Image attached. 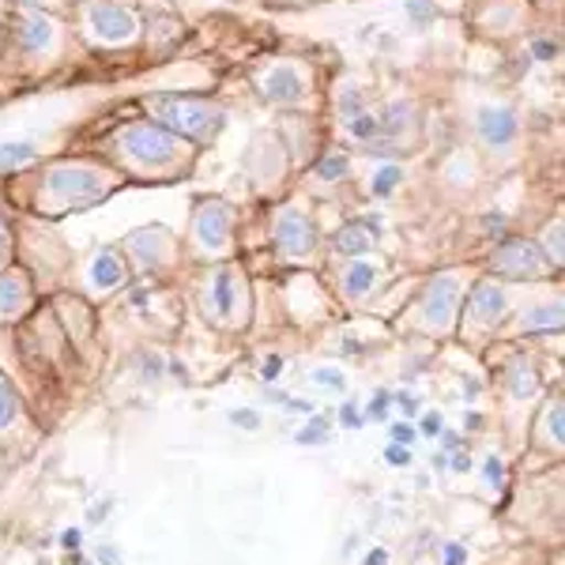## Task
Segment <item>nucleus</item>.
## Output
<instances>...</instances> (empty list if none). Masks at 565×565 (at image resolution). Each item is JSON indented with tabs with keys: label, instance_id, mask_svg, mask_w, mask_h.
Listing matches in <instances>:
<instances>
[{
	"label": "nucleus",
	"instance_id": "f257e3e1",
	"mask_svg": "<svg viewBox=\"0 0 565 565\" xmlns=\"http://www.w3.org/2000/svg\"><path fill=\"white\" fill-rule=\"evenodd\" d=\"M276 34V23L257 12L212 8L200 31L181 50L154 61H109L79 53L76 61L15 95L0 98V181L72 151L162 90H196L212 95L231 84L234 72L253 50Z\"/></svg>",
	"mask_w": 565,
	"mask_h": 565
},
{
	"label": "nucleus",
	"instance_id": "f03ea898",
	"mask_svg": "<svg viewBox=\"0 0 565 565\" xmlns=\"http://www.w3.org/2000/svg\"><path fill=\"white\" fill-rule=\"evenodd\" d=\"M340 53L328 42L276 26L260 50H253L226 84L234 106H260L268 114H324V90Z\"/></svg>",
	"mask_w": 565,
	"mask_h": 565
},
{
	"label": "nucleus",
	"instance_id": "7ed1b4c3",
	"mask_svg": "<svg viewBox=\"0 0 565 565\" xmlns=\"http://www.w3.org/2000/svg\"><path fill=\"white\" fill-rule=\"evenodd\" d=\"M441 109L449 129L479 154L482 167L516 162L527 136L540 125L521 98V90L505 84L490 65H479L471 57L445 79Z\"/></svg>",
	"mask_w": 565,
	"mask_h": 565
},
{
	"label": "nucleus",
	"instance_id": "20e7f679",
	"mask_svg": "<svg viewBox=\"0 0 565 565\" xmlns=\"http://www.w3.org/2000/svg\"><path fill=\"white\" fill-rule=\"evenodd\" d=\"M65 20L90 57L154 61L193 39L204 12H181L162 0H68Z\"/></svg>",
	"mask_w": 565,
	"mask_h": 565
},
{
	"label": "nucleus",
	"instance_id": "39448f33",
	"mask_svg": "<svg viewBox=\"0 0 565 565\" xmlns=\"http://www.w3.org/2000/svg\"><path fill=\"white\" fill-rule=\"evenodd\" d=\"M129 181L117 174L114 167H106L98 154L61 151L0 181V189H4L0 200L12 207H23L31 215L61 218L68 212H87V207L106 204Z\"/></svg>",
	"mask_w": 565,
	"mask_h": 565
},
{
	"label": "nucleus",
	"instance_id": "423d86ee",
	"mask_svg": "<svg viewBox=\"0 0 565 565\" xmlns=\"http://www.w3.org/2000/svg\"><path fill=\"white\" fill-rule=\"evenodd\" d=\"M72 151H87L98 154L106 167H114L125 181H140V185H167V181H185L193 178L200 148H193L189 140H181L170 129L154 125L140 106L121 114L117 121L103 125L95 136H87L79 148Z\"/></svg>",
	"mask_w": 565,
	"mask_h": 565
},
{
	"label": "nucleus",
	"instance_id": "0eeeda50",
	"mask_svg": "<svg viewBox=\"0 0 565 565\" xmlns=\"http://www.w3.org/2000/svg\"><path fill=\"white\" fill-rule=\"evenodd\" d=\"M79 53L84 50L65 15L8 8L0 23V98L57 76Z\"/></svg>",
	"mask_w": 565,
	"mask_h": 565
},
{
	"label": "nucleus",
	"instance_id": "6e6552de",
	"mask_svg": "<svg viewBox=\"0 0 565 565\" xmlns=\"http://www.w3.org/2000/svg\"><path fill=\"white\" fill-rule=\"evenodd\" d=\"M143 114L154 125L170 129L181 140H189L200 151H212L218 136L226 132L234 117V98L226 95V84L212 90V95H196V90H162V95H148L140 103Z\"/></svg>",
	"mask_w": 565,
	"mask_h": 565
},
{
	"label": "nucleus",
	"instance_id": "1a4fd4ad",
	"mask_svg": "<svg viewBox=\"0 0 565 565\" xmlns=\"http://www.w3.org/2000/svg\"><path fill=\"white\" fill-rule=\"evenodd\" d=\"M546 20H565V15H543L532 0H463L460 34L471 53L498 57Z\"/></svg>",
	"mask_w": 565,
	"mask_h": 565
},
{
	"label": "nucleus",
	"instance_id": "9d476101",
	"mask_svg": "<svg viewBox=\"0 0 565 565\" xmlns=\"http://www.w3.org/2000/svg\"><path fill=\"white\" fill-rule=\"evenodd\" d=\"M238 238V207L223 196H200L189 215V253L207 264L231 257Z\"/></svg>",
	"mask_w": 565,
	"mask_h": 565
},
{
	"label": "nucleus",
	"instance_id": "9b49d317",
	"mask_svg": "<svg viewBox=\"0 0 565 565\" xmlns=\"http://www.w3.org/2000/svg\"><path fill=\"white\" fill-rule=\"evenodd\" d=\"M268 234L282 264H309V257H317L324 245V234L317 226L309 200H282V204H276Z\"/></svg>",
	"mask_w": 565,
	"mask_h": 565
},
{
	"label": "nucleus",
	"instance_id": "f8f14e48",
	"mask_svg": "<svg viewBox=\"0 0 565 565\" xmlns=\"http://www.w3.org/2000/svg\"><path fill=\"white\" fill-rule=\"evenodd\" d=\"M490 276L494 279H521V282H535V279H551L558 271L551 268V260L540 253L535 238H524V234H509L498 245H490Z\"/></svg>",
	"mask_w": 565,
	"mask_h": 565
},
{
	"label": "nucleus",
	"instance_id": "ddd939ff",
	"mask_svg": "<svg viewBox=\"0 0 565 565\" xmlns=\"http://www.w3.org/2000/svg\"><path fill=\"white\" fill-rule=\"evenodd\" d=\"M460 298H463V282L457 271H437L423 287V295H418V317L426 321V328H449L457 321Z\"/></svg>",
	"mask_w": 565,
	"mask_h": 565
},
{
	"label": "nucleus",
	"instance_id": "4468645a",
	"mask_svg": "<svg viewBox=\"0 0 565 565\" xmlns=\"http://www.w3.org/2000/svg\"><path fill=\"white\" fill-rule=\"evenodd\" d=\"M121 253L129 260V268L159 271L178 257V242L167 226H143V231H136L121 242Z\"/></svg>",
	"mask_w": 565,
	"mask_h": 565
},
{
	"label": "nucleus",
	"instance_id": "2eb2a0df",
	"mask_svg": "<svg viewBox=\"0 0 565 565\" xmlns=\"http://www.w3.org/2000/svg\"><path fill=\"white\" fill-rule=\"evenodd\" d=\"M324 245L335 260L370 257V253L381 249V218L377 215H348L332 234H328Z\"/></svg>",
	"mask_w": 565,
	"mask_h": 565
},
{
	"label": "nucleus",
	"instance_id": "dca6fc26",
	"mask_svg": "<svg viewBox=\"0 0 565 565\" xmlns=\"http://www.w3.org/2000/svg\"><path fill=\"white\" fill-rule=\"evenodd\" d=\"M245 302V287H242V276L234 264L218 260L207 268V279H204V306L215 321H234L238 309Z\"/></svg>",
	"mask_w": 565,
	"mask_h": 565
},
{
	"label": "nucleus",
	"instance_id": "f3484780",
	"mask_svg": "<svg viewBox=\"0 0 565 565\" xmlns=\"http://www.w3.org/2000/svg\"><path fill=\"white\" fill-rule=\"evenodd\" d=\"M306 185H321V189H335V185H351L359 178V154L348 151L343 143L328 140L317 159L306 167Z\"/></svg>",
	"mask_w": 565,
	"mask_h": 565
},
{
	"label": "nucleus",
	"instance_id": "a211bd4d",
	"mask_svg": "<svg viewBox=\"0 0 565 565\" xmlns=\"http://www.w3.org/2000/svg\"><path fill=\"white\" fill-rule=\"evenodd\" d=\"M335 264H340V268H335L340 290L348 298H366L388 279V260L381 257V253H370V257H343Z\"/></svg>",
	"mask_w": 565,
	"mask_h": 565
},
{
	"label": "nucleus",
	"instance_id": "6ab92c4d",
	"mask_svg": "<svg viewBox=\"0 0 565 565\" xmlns=\"http://www.w3.org/2000/svg\"><path fill=\"white\" fill-rule=\"evenodd\" d=\"M132 268L129 260H125L121 245H98L95 253H90L87 260V290L90 295H114V290H121L125 282H129Z\"/></svg>",
	"mask_w": 565,
	"mask_h": 565
},
{
	"label": "nucleus",
	"instance_id": "aec40b11",
	"mask_svg": "<svg viewBox=\"0 0 565 565\" xmlns=\"http://www.w3.org/2000/svg\"><path fill=\"white\" fill-rule=\"evenodd\" d=\"M509 313V290L494 276H482L468 295V321L479 328H494Z\"/></svg>",
	"mask_w": 565,
	"mask_h": 565
},
{
	"label": "nucleus",
	"instance_id": "412c9836",
	"mask_svg": "<svg viewBox=\"0 0 565 565\" xmlns=\"http://www.w3.org/2000/svg\"><path fill=\"white\" fill-rule=\"evenodd\" d=\"M31 306V276L15 264L0 271V317H15Z\"/></svg>",
	"mask_w": 565,
	"mask_h": 565
},
{
	"label": "nucleus",
	"instance_id": "4be33fe9",
	"mask_svg": "<svg viewBox=\"0 0 565 565\" xmlns=\"http://www.w3.org/2000/svg\"><path fill=\"white\" fill-rule=\"evenodd\" d=\"M562 231H565V215H562V207H554V218H546L540 238H535V245H540V253H543L546 260H551L554 271H562V260H565Z\"/></svg>",
	"mask_w": 565,
	"mask_h": 565
},
{
	"label": "nucleus",
	"instance_id": "5701e85b",
	"mask_svg": "<svg viewBox=\"0 0 565 565\" xmlns=\"http://www.w3.org/2000/svg\"><path fill=\"white\" fill-rule=\"evenodd\" d=\"M521 328L524 332H546V328H562V298H554V302H543L535 309H527L521 313Z\"/></svg>",
	"mask_w": 565,
	"mask_h": 565
},
{
	"label": "nucleus",
	"instance_id": "b1692460",
	"mask_svg": "<svg viewBox=\"0 0 565 565\" xmlns=\"http://www.w3.org/2000/svg\"><path fill=\"white\" fill-rule=\"evenodd\" d=\"M324 0H249V8L257 15H268V20H279V15H295L306 12V8H317Z\"/></svg>",
	"mask_w": 565,
	"mask_h": 565
},
{
	"label": "nucleus",
	"instance_id": "393cba45",
	"mask_svg": "<svg viewBox=\"0 0 565 565\" xmlns=\"http://www.w3.org/2000/svg\"><path fill=\"white\" fill-rule=\"evenodd\" d=\"M12 257H15V231H12V223H8L4 200H0V271L12 264Z\"/></svg>",
	"mask_w": 565,
	"mask_h": 565
},
{
	"label": "nucleus",
	"instance_id": "a878e982",
	"mask_svg": "<svg viewBox=\"0 0 565 565\" xmlns=\"http://www.w3.org/2000/svg\"><path fill=\"white\" fill-rule=\"evenodd\" d=\"M15 415H20V404H15L12 388H8L4 381H0V430H4V426H12Z\"/></svg>",
	"mask_w": 565,
	"mask_h": 565
},
{
	"label": "nucleus",
	"instance_id": "bb28decb",
	"mask_svg": "<svg viewBox=\"0 0 565 565\" xmlns=\"http://www.w3.org/2000/svg\"><path fill=\"white\" fill-rule=\"evenodd\" d=\"M12 8H34V12H53V15H65L68 12V0H8Z\"/></svg>",
	"mask_w": 565,
	"mask_h": 565
},
{
	"label": "nucleus",
	"instance_id": "cd10ccee",
	"mask_svg": "<svg viewBox=\"0 0 565 565\" xmlns=\"http://www.w3.org/2000/svg\"><path fill=\"white\" fill-rule=\"evenodd\" d=\"M324 437H328V423L324 418H317L313 426H306V430L298 434V445H317V441H324Z\"/></svg>",
	"mask_w": 565,
	"mask_h": 565
},
{
	"label": "nucleus",
	"instance_id": "c85d7f7f",
	"mask_svg": "<svg viewBox=\"0 0 565 565\" xmlns=\"http://www.w3.org/2000/svg\"><path fill=\"white\" fill-rule=\"evenodd\" d=\"M313 381L321 388H343V373H335V370H317Z\"/></svg>",
	"mask_w": 565,
	"mask_h": 565
},
{
	"label": "nucleus",
	"instance_id": "c756f323",
	"mask_svg": "<svg viewBox=\"0 0 565 565\" xmlns=\"http://www.w3.org/2000/svg\"><path fill=\"white\" fill-rule=\"evenodd\" d=\"M162 4H170V8H181L185 12L189 4H196V0H162ZM218 8H238V4H249V0H215Z\"/></svg>",
	"mask_w": 565,
	"mask_h": 565
},
{
	"label": "nucleus",
	"instance_id": "7c9ffc66",
	"mask_svg": "<svg viewBox=\"0 0 565 565\" xmlns=\"http://www.w3.org/2000/svg\"><path fill=\"white\" fill-rule=\"evenodd\" d=\"M543 15H565V0H532Z\"/></svg>",
	"mask_w": 565,
	"mask_h": 565
},
{
	"label": "nucleus",
	"instance_id": "2f4dec72",
	"mask_svg": "<svg viewBox=\"0 0 565 565\" xmlns=\"http://www.w3.org/2000/svg\"><path fill=\"white\" fill-rule=\"evenodd\" d=\"M234 423H238V426H249V430H257V426H260V415H253V412H234Z\"/></svg>",
	"mask_w": 565,
	"mask_h": 565
},
{
	"label": "nucleus",
	"instance_id": "473e14b6",
	"mask_svg": "<svg viewBox=\"0 0 565 565\" xmlns=\"http://www.w3.org/2000/svg\"><path fill=\"white\" fill-rule=\"evenodd\" d=\"M463 558H468V554H463V546H457V543L445 551V565H463Z\"/></svg>",
	"mask_w": 565,
	"mask_h": 565
},
{
	"label": "nucleus",
	"instance_id": "72a5a7b5",
	"mask_svg": "<svg viewBox=\"0 0 565 565\" xmlns=\"http://www.w3.org/2000/svg\"><path fill=\"white\" fill-rule=\"evenodd\" d=\"M423 430H426V434H437V430H441V415H437V412L426 415V418H423Z\"/></svg>",
	"mask_w": 565,
	"mask_h": 565
},
{
	"label": "nucleus",
	"instance_id": "f704fd0d",
	"mask_svg": "<svg viewBox=\"0 0 565 565\" xmlns=\"http://www.w3.org/2000/svg\"><path fill=\"white\" fill-rule=\"evenodd\" d=\"M487 482H501V460H487Z\"/></svg>",
	"mask_w": 565,
	"mask_h": 565
},
{
	"label": "nucleus",
	"instance_id": "c9c22d12",
	"mask_svg": "<svg viewBox=\"0 0 565 565\" xmlns=\"http://www.w3.org/2000/svg\"><path fill=\"white\" fill-rule=\"evenodd\" d=\"M388 562V551H370L366 554V565H385Z\"/></svg>",
	"mask_w": 565,
	"mask_h": 565
},
{
	"label": "nucleus",
	"instance_id": "e433bc0d",
	"mask_svg": "<svg viewBox=\"0 0 565 565\" xmlns=\"http://www.w3.org/2000/svg\"><path fill=\"white\" fill-rule=\"evenodd\" d=\"M392 434H396V441H412V437H415V430H412V426H396V430H392Z\"/></svg>",
	"mask_w": 565,
	"mask_h": 565
},
{
	"label": "nucleus",
	"instance_id": "4c0bfd02",
	"mask_svg": "<svg viewBox=\"0 0 565 565\" xmlns=\"http://www.w3.org/2000/svg\"><path fill=\"white\" fill-rule=\"evenodd\" d=\"M343 423H348V426H359L362 418H359V412H354V407H343Z\"/></svg>",
	"mask_w": 565,
	"mask_h": 565
},
{
	"label": "nucleus",
	"instance_id": "58836bf2",
	"mask_svg": "<svg viewBox=\"0 0 565 565\" xmlns=\"http://www.w3.org/2000/svg\"><path fill=\"white\" fill-rule=\"evenodd\" d=\"M279 370H282V359H271L268 366H264V377H276Z\"/></svg>",
	"mask_w": 565,
	"mask_h": 565
},
{
	"label": "nucleus",
	"instance_id": "ea45409f",
	"mask_svg": "<svg viewBox=\"0 0 565 565\" xmlns=\"http://www.w3.org/2000/svg\"><path fill=\"white\" fill-rule=\"evenodd\" d=\"M388 460L392 463H407V449H388Z\"/></svg>",
	"mask_w": 565,
	"mask_h": 565
},
{
	"label": "nucleus",
	"instance_id": "a19ab883",
	"mask_svg": "<svg viewBox=\"0 0 565 565\" xmlns=\"http://www.w3.org/2000/svg\"><path fill=\"white\" fill-rule=\"evenodd\" d=\"M61 543H65V546H76V543H79V532H65V535H61Z\"/></svg>",
	"mask_w": 565,
	"mask_h": 565
},
{
	"label": "nucleus",
	"instance_id": "79ce46f5",
	"mask_svg": "<svg viewBox=\"0 0 565 565\" xmlns=\"http://www.w3.org/2000/svg\"><path fill=\"white\" fill-rule=\"evenodd\" d=\"M8 8H12V4H8V0H0V23H4V15H8Z\"/></svg>",
	"mask_w": 565,
	"mask_h": 565
}]
</instances>
